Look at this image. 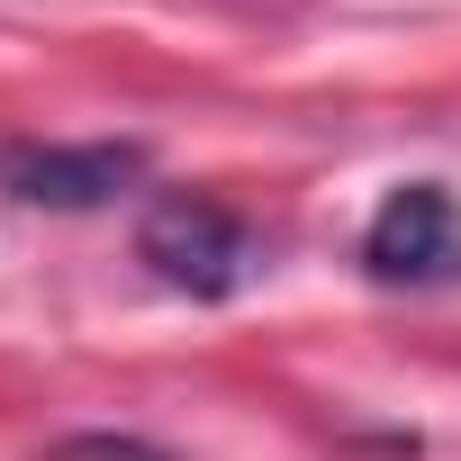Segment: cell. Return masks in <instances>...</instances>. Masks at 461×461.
I'll return each instance as SVG.
<instances>
[{
    "instance_id": "7a4b0ae2",
    "label": "cell",
    "mask_w": 461,
    "mask_h": 461,
    "mask_svg": "<svg viewBox=\"0 0 461 461\" xmlns=\"http://www.w3.org/2000/svg\"><path fill=\"white\" fill-rule=\"evenodd\" d=\"M362 272L380 290H443L461 281V199L443 181H398L362 226Z\"/></svg>"
},
{
    "instance_id": "277c9868",
    "label": "cell",
    "mask_w": 461,
    "mask_h": 461,
    "mask_svg": "<svg viewBox=\"0 0 461 461\" xmlns=\"http://www.w3.org/2000/svg\"><path fill=\"white\" fill-rule=\"evenodd\" d=\"M55 461H172L163 443H136V434H64Z\"/></svg>"
},
{
    "instance_id": "6da1fadb",
    "label": "cell",
    "mask_w": 461,
    "mask_h": 461,
    "mask_svg": "<svg viewBox=\"0 0 461 461\" xmlns=\"http://www.w3.org/2000/svg\"><path fill=\"white\" fill-rule=\"evenodd\" d=\"M136 263L181 299H236L263 272V236L208 190H163L136 217Z\"/></svg>"
},
{
    "instance_id": "3957f363",
    "label": "cell",
    "mask_w": 461,
    "mask_h": 461,
    "mask_svg": "<svg viewBox=\"0 0 461 461\" xmlns=\"http://www.w3.org/2000/svg\"><path fill=\"white\" fill-rule=\"evenodd\" d=\"M136 181H145V145H127V136H91V145H0V199H19V208L82 217V208H109Z\"/></svg>"
}]
</instances>
